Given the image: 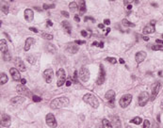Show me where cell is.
Listing matches in <instances>:
<instances>
[{
	"label": "cell",
	"mask_w": 163,
	"mask_h": 128,
	"mask_svg": "<svg viewBox=\"0 0 163 128\" xmlns=\"http://www.w3.org/2000/svg\"><path fill=\"white\" fill-rule=\"evenodd\" d=\"M151 25H153V26H154V25H156V21H154V20H153V21H151Z\"/></svg>",
	"instance_id": "94428289"
},
{
	"label": "cell",
	"mask_w": 163,
	"mask_h": 128,
	"mask_svg": "<svg viewBox=\"0 0 163 128\" xmlns=\"http://www.w3.org/2000/svg\"><path fill=\"white\" fill-rule=\"evenodd\" d=\"M3 59H4L5 61H10V60L11 59V54H10L9 52L4 53V54H3Z\"/></svg>",
	"instance_id": "836d02e7"
},
{
	"label": "cell",
	"mask_w": 163,
	"mask_h": 128,
	"mask_svg": "<svg viewBox=\"0 0 163 128\" xmlns=\"http://www.w3.org/2000/svg\"><path fill=\"white\" fill-rule=\"evenodd\" d=\"M106 60H107V61H108V62H110L111 64L117 63V59H116L115 58H107V59H106Z\"/></svg>",
	"instance_id": "d590c367"
},
{
	"label": "cell",
	"mask_w": 163,
	"mask_h": 128,
	"mask_svg": "<svg viewBox=\"0 0 163 128\" xmlns=\"http://www.w3.org/2000/svg\"><path fill=\"white\" fill-rule=\"evenodd\" d=\"M92 45H93V46H98L99 44H98V43H96V42H95V43H92Z\"/></svg>",
	"instance_id": "91938a15"
},
{
	"label": "cell",
	"mask_w": 163,
	"mask_h": 128,
	"mask_svg": "<svg viewBox=\"0 0 163 128\" xmlns=\"http://www.w3.org/2000/svg\"><path fill=\"white\" fill-rule=\"evenodd\" d=\"M111 124H112L113 128H121V122H120V119H119L118 116H113L112 117Z\"/></svg>",
	"instance_id": "7402d4cb"
},
{
	"label": "cell",
	"mask_w": 163,
	"mask_h": 128,
	"mask_svg": "<svg viewBox=\"0 0 163 128\" xmlns=\"http://www.w3.org/2000/svg\"><path fill=\"white\" fill-rule=\"evenodd\" d=\"M119 62H120V63H122V64H124V60L123 59H119Z\"/></svg>",
	"instance_id": "680465c9"
},
{
	"label": "cell",
	"mask_w": 163,
	"mask_h": 128,
	"mask_svg": "<svg viewBox=\"0 0 163 128\" xmlns=\"http://www.w3.org/2000/svg\"><path fill=\"white\" fill-rule=\"evenodd\" d=\"M131 101H132V95L131 94H124V95H123L121 97V99L119 101V104H120L121 107L125 108L130 105Z\"/></svg>",
	"instance_id": "5b68a950"
},
{
	"label": "cell",
	"mask_w": 163,
	"mask_h": 128,
	"mask_svg": "<svg viewBox=\"0 0 163 128\" xmlns=\"http://www.w3.org/2000/svg\"><path fill=\"white\" fill-rule=\"evenodd\" d=\"M41 35H42V37H43L44 39L47 40V41L53 40V35H52V34H49V33H47V32H42Z\"/></svg>",
	"instance_id": "f546056e"
},
{
	"label": "cell",
	"mask_w": 163,
	"mask_h": 128,
	"mask_svg": "<svg viewBox=\"0 0 163 128\" xmlns=\"http://www.w3.org/2000/svg\"><path fill=\"white\" fill-rule=\"evenodd\" d=\"M29 30L35 32V33H37V32H38V29H37V28H35V27H29Z\"/></svg>",
	"instance_id": "681fc988"
},
{
	"label": "cell",
	"mask_w": 163,
	"mask_h": 128,
	"mask_svg": "<svg viewBox=\"0 0 163 128\" xmlns=\"http://www.w3.org/2000/svg\"><path fill=\"white\" fill-rule=\"evenodd\" d=\"M27 59H28V61L29 62L30 64H34L35 63V58L33 57V56H31V55H28V57H27Z\"/></svg>",
	"instance_id": "e575fe53"
},
{
	"label": "cell",
	"mask_w": 163,
	"mask_h": 128,
	"mask_svg": "<svg viewBox=\"0 0 163 128\" xmlns=\"http://www.w3.org/2000/svg\"><path fill=\"white\" fill-rule=\"evenodd\" d=\"M61 26H62V27H63L64 32H66L68 35H70V34H71L72 27H71V25L69 24V22H67V21H63V22L61 23Z\"/></svg>",
	"instance_id": "d6986e66"
},
{
	"label": "cell",
	"mask_w": 163,
	"mask_h": 128,
	"mask_svg": "<svg viewBox=\"0 0 163 128\" xmlns=\"http://www.w3.org/2000/svg\"><path fill=\"white\" fill-rule=\"evenodd\" d=\"M11 119L8 114H2L1 116V125L4 127H9L11 125Z\"/></svg>",
	"instance_id": "4fadbf2b"
},
{
	"label": "cell",
	"mask_w": 163,
	"mask_h": 128,
	"mask_svg": "<svg viewBox=\"0 0 163 128\" xmlns=\"http://www.w3.org/2000/svg\"><path fill=\"white\" fill-rule=\"evenodd\" d=\"M83 101L87 104H89L90 106L93 108H97L99 107V101L97 99V97L91 93H87L83 96Z\"/></svg>",
	"instance_id": "7a4b0ae2"
},
{
	"label": "cell",
	"mask_w": 163,
	"mask_h": 128,
	"mask_svg": "<svg viewBox=\"0 0 163 128\" xmlns=\"http://www.w3.org/2000/svg\"><path fill=\"white\" fill-rule=\"evenodd\" d=\"M108 32H110V28H109V27L107 28V33H108Z\"/></svg>",
	"instance_id": "be15d7a7"
},
{
	"label": "cell",
	"mask_w": 163,
	"mask_h": 128,
	"mask_svg": "<svg viewBox=\"0 0 163 128\" xmlns=\"http://www.w3.org/2000/svg\"><path fill=\"white\" fill-rule=\"evenodd\" d=\"M0 49H1V52L4 54L6 52H9L8 51V44H7V42L5 40H1L0 41Z\"/></svg>",
	"instance_id": "484cf974"
},
{
	"label": "cell",
	"mask_w": 163,
	"mask_h": 128,
	"mask_svg": "<svg viewBox=\"0 0 163 128\" xmlns=\"http://www.w3.org/2000/svg\"><path fill=\"white\" fill-rule=\"evenodd\" d=\"M44 78L45 79V82L46 83H51L52 82V79H53V76H54V73H53V70L52 69H46L44 74Z\"/></svg>",
	"instance_id": "7c38bea8"
},
{
	"label": "cell",
	"mask_w": 163,
	"mask_h": 128,
	"mask_svg": "<svg viewBox=\"0 0 163 128\" xmlns=\"http://www.w3.org/2000/svg\"><path fill=\"white\" fill-rule=\"evenodd\" d=\"M45 121H46V124L51 128H56L58 123L56 121V118L54 117V115L52 113H48L45 117Z\"/></svg>",
	"instance_id": "52a82bcc"
},
{
	"label": "cell",
	"mask_w": 163,
	"mask_h": 128,
	"mask_svg": "<svg viewBox=\"0 0 163 128\" xmlns=\"http://www.w3.org/2000/svg\"><path fill=\"white\" fill-rule=\"evenodd\" d=\"M104 24H105V25H107V26H109V24H110V21H109L108 19H105Z\"/></svg>",
	"instance_id": "7dc6e473"
},
{
	"label": "cell",
	"mask_w": 163,
	"mask_h": 128,
	"mask_svg": "<svg viewBox=\"0 0 163 128\" xmlns=\"http://www.w3.org/2000/svg\"><path fill=\"white\" fill-rule=\"evenodd\" d=\"M69 9H70V11L72 12H75L77 11V9H78V5L75 2H71L70 5H69Z\"/></svg>",
	"instance_id": "83f0119b"
},
{
	"label": "cell",
	"mask_w": 163,
	"mask_h": 128,
	"mask_svg": "<svg viewBox=\"0 0 163 128\" xmlns=\"http://www.w3.org/2000/svg\"><path fill=\"white\" fill-rule=\"evenodd\" d=\"M24 101H25V98H24V97H22V96H16V97H13V98L11 100V104H13V105H16V104H21V103H23Z\"/></svg>",
	"instance_id": "4316f807"
},
{
	"label": "cell",
	"mask_w": 163,
	"mask_h": 128,
	"mask_svg": "<svg viewBox=\"0 0 163 128\" xmlns=\"http://www.w3.org/2000/svg\"><path fill=\"white\" fill-rule=\"evenodd\" d=\"M46 25H47L48 27H49V26L51 27V26H53V23H52V21H50V20H49V21H47V23H46Z\"/></svg>",
	"instance_id": "f907efd6"
},
{
	"label": "cell",
	"mask_w": 163,
	"mask_h": 128,
	"mask_svg": "<svg viewBox=\"0 0 163 128\" xmlns=\"http://www.w3.org/2000/svg\"><path fill=\"white\" fill-rule=\"evenodd\" d=\"M155 32V26L148 24L145 26V27L143 28V34H150V33H153Z\"/></svg>",
	"instance_id": "cb8c5ba5"
},
{
	"label": "cell",
	"mask_w": 163,
	"mask_h": 128,
	"mask_svg": "<svg viewBox=\"0 0 163 128\" xmlns=\"http://www.w3.org/2000/svg\"><path fill=\"white\" fill-rule=\"evenodd\" d=\"M142 39H143L145 42H148L149 41V37H147V36H143V37H142Z\"/></svg>",
	"instance_id": "11a10c76"
},
{
	"label": "cell",
	"mask_w": 163,
	"mask_h": 128,
	"mask_svg": "<svg viewBox=\"0 0 163 128\" xmlns=\"http://www.w3.org/2000/svg\"><path fill=\"white\" fill-rule=\"evenodd\" d=\"M24 16H25V19L27 22H31L34 18V12L32 10L30 9H27L25 11V13H24Z\"/></svg>",
	"instance_id": "e0dca14e"
},
{
	"label": "cell",
	"mask_w": 163,
	"mask_h": 128,
	"mask_svg": "<svg viewBox=\"0 0 163 128\" xmlns=\"http://www.w3.org/2000/svg\"><path fill=\"white\" fill-rule=\"evenodd\" d=\"M78 46L76 45V43H70L68 44L67 46V51L70 53V54H75L78 52Z\"/></svg>",
	"instance_id": "ac0fdd59"
},
{
	"label": "cell",
	"mask_w": 163,
	"mask_h": 128,
	"mask_svg": "<svg viewBox=\"0 0 163 128\" xmlns=\"http://www.w3.org/2000/svg\"><path fill=\"white\" fill-rule=\"evenodd\" d=\"M35 43V40L33 39V38H31V37H29V38H28L27 40H26V43H25V51H28L29 50L30 46L32 45V44H34Z\"/></svg>",
	"instance_id": "44dd1931"
},
{
	"label": "cell",
	"mask_w": 163,
	"mask_h": 128,
	"mask_svg": "<svg viewBox=\"0 0 163 128\" xmlns=\"http://www.w3.org/2000/svg\"><path fill=\"white\" fill-rule=\"evenodd\" d=\"M162 37H163V35H162Z\"/></svg>",
	"instance_id": "03108f58"
},
{
	"label": "cell",
	"mask_w": 163,
	"mask_h": 128,
	"mask_svg": "<svg viewBox=\"0 0 163 128\" xmlns=\"http://www.w3.org/2000/svg\"><path fill=\"white\" fill-rule=\"evenodd\" d=\"M78 9H79V11H80L81 14H83V13L86 11L87 8H86L85 0H80V1H79V3H78Z\"/></svg>",
	"instance_id": "d4e9b609"
},
{
	"label": "cell",
	"mask_w": 163,
	"mask_h": 128,
	"mask_svg": "<svg viewBox=\"0 0 163 128\" xmlns=\"http://www.w3.org/2000/svg\"><path fill=\"white\" fill-rule=\"evenodd\" d=\"M152 49L154 51H163V46L162 45H154Z\"/></svg>",
	"instance_id": "8d00e7d4"
},
{
	"label": "cell",
	"mask_w": 163,
	"mask_h": 128,
	"mask_svg": "<svg viewBox=\"0 0 163 128\" xmlns=\"http://www.w3.org/2000/svg\"><path fill=\"white\" fill-rule=\"evenodd\" d=\"M157 121L160 122V116H159V115H157Z\"/></svg>",
	"instance_id": "6125c7cd"
},
{
	"label": "cell",
	"mask_w": 163,
	"mask_h": 128,
	"mask_svg": "<svg viewBox=\"0 0 163 128\" xmlns=\"http://www.w3.org/2000/svg\"><path fill=\"white\" fill-rule=\"evenodd\" d=\"M156 42H157L158 44H163V41H162V40H159V39H157Z\"/></svg>",
	"instance_id": "816d5d0a"
},
{
	"label": "cell",
	"mask_w": 163,
	"mask_h": 128,
	"mask_svg": "<svg viewBox=\"0 0 163 128\" xmlns=\"http://www.w3.org/2000/svg\"><path fill=\"white\" fill-rule=\"evenodd\" d=\"M98 46H99V47H101V48H103V47H104V43H100Z\"/></svg>",
	"instance_id": "6f0895ef"
},
{
	"label": "cell",
	"mask_w": 163,
	"mask_h": 128,
	"mask_svg": "<svg viewBox=\"0 0 163 128\" xmlns=\"http://www.w3.org/2000/svg\"><path fill=\"white\" fill-rule=\"evenodd\" d=\"M55 6L54 5H47V4H44V6H43V9L44 10H48V9H52V8H54Z\"/></svg>",
	"instance_id": "ab89813d"
},
{
	"label": "cell",
	"mask_w": 163,
	"mask_h": 128,
	"mask_svg": "<svg viewBox=\"0 0 163 128\" xmlns=\"http://www.w3.org/2000/svg\"><path fill=\"white\" fill-rule=\"evenodd\" d=\"M78 78H79V77L77 76V72L75 71V72H74V77L72 78V80L74 81V83H77V79H78Z\"/></svg>",
	"instance_id": "60d3db41"
},
{
	"label": "cell",
	"mask_w": 163,
	"mask_h": 128,
	"mask_svg": "<svg viewBox=\"0 0 163 128\" xmlns=\"http://www.w3.org/2000/svg\"><path fill=\"white\" fill-rule=\"evenodd\" d=\"M98 27L103 29V28L105 27V24H99V25H98Z\"/></svg>",
	"instance_id": "db71d44e"
},
{
	"label": "cell",
	"mask_w": 163,
	"mask_h": 128,
	"mask_svg": "<svg viewBox=\"0 0 163 128\" xmlns=\"http://www.w3.org/2000/svg\"><path fill=\"white\" fill-rule=\"evenodd\" d=\"M160 88H161V83L160 82H157L153 85V88H152V96H151V101H154L157 96L158 94L159 91H160Z\"/></svg>",
	"instance_id": "9c48e42d"
},
{
	"label": "cell",
	"mask_w": 163,
	"mask_h": 128,
	"mask_svg": "<svg viewBox=\"0 0 163 128\" xmlns=\"http://www.w3.org/2000/svg\"><path fill=\"white\" fill-rule=\"evenodd\" d=\"M1 11H2V12L3 13H5V14H8L9 13V11H10V6H9V4L6 2V1H1Z\"/></svg>",
	"instance_id": "ffe728a7"
},
{
	"label": "cell",
	"mask_w": 163,
	"mask_h": 128,
	"mask_svg": "<svg viewBox=\"0 0 163 128\" xmlns=\"http://www.w3.org/2000/svg\"><path fill=\"white\" fill-rule=\"evenodd\" d=\"M106 99L108 101V105L113 107H114V102H115V91L110 90L106 93Z\"/></svg>",
	"instance_id": "30bf717a"
},
{
	"label": "cell",
	"mask_w": 163,
	"mask_h": 128,
	"mask_svg": "<svg viewBox=\"0 0 163 128\" xmlns=\"http://www.w3.org/2000/svg\"><path fill=\"white\" fill-rule=\"evenodd\" d=\"M122 24L124 25V27H135V24L129 22L127 19H124V20L122 21Z\"/></svg>",
	"instance_id": "f1b7e54d"
},
{
	"label": "cell",
	"mask_w": 163,
	"mask_h": 128,
	"mask_svg": "<svg viewBox=\"0 0 163 128\" xmlns=\"http://www.w3.org/2000/svg\"><path fill=\"white\" fill-rule=\"evenodd\" d=\"M10 74L12 77V79L14 81H19L21 80V75H20V73H19V70L16 69V68H11L10 69Z\"/></svg>",
	"instance_id": "5bb4252c"
},
{
	"label": "cell",
	"mask_w": 163,
	"mask_h": 128,
	"mask_svg": "<svg viewBox=\"0 0 163 128\" xmlns=\"http://www.w3.org/2000/svg\"><path fill=\"white\" fill-rule=\"evenodd\" d=\"M141 122H142V119H141V117H135L134 119H132V120L130 121V123H134V124H141Z\"/></svg>",
	"instance_id": "1f68e13d"
},
{
	"label": "cell",
	"mask_w": 163,
	"mask_h": 128,
	"mask_svg": "<svg viewBox=\"0 0 163 128\" xmlns=\"http://www.w3.org/2000/svg\"><path fill=\"white\" fill-rule=\"evenodd\" d=\"M78 77L82 82H88L90 79L89 69L86 67H82L78 72Z\"/></svg>",
	"instance_id": "277c9868"
},
{
	"label": "cell",
	"mask_w": 163,
	"mask_h": 128,
	"mask_svg": "<svg viewBox=\"0 0 163 128\" xmlns=\"http://www.w3.org/2000/svg\"><path fill=\"white\" fill-rule=\"evenodd\" d=\"M57 86L58 87H61L62 85H64V83H66V74H65V71L64 69L60 68L59 69V71L57 72Z\"/></svg>",
	"instance_id": "3957f363"
},
{
	"label": "cell",
	"mask_w": 163,
	"mask_h": 128,
	"mask_svg": "<svg viewBox=\"0 0 163 128\" xmlns=\"http://www.w3.org/2000/svg\"><path fill=\"white\" fill-rule=\"evenodd\" d=\"M74 21H75V22H77V23H78V22H80V18H79V16L78 15L74 16Z\"/></svg>",
	"instance_id": "c3c4849f"
},
{
	"label": "cell",
	"mask_w": 163,
	"mask_h": 128,
	"mask_svg": "<svg viewBox=\"0 0 163 128\" xmlns=\"http://www.w3.org/2000/svg\"><path fill=\"white\" fill-rule=\"evenodd\" d=\"M61 14L63 16H65L66 18H69V13H68L67 11H61Z\"/></svg>",
	"instance_id": "ee69618b"
},
{
	"label": "cell",
	"mask_w": 163,
	"mask_h": 128,
	"mask_svg": "<svg viewBox=\"0 0 163 128\" xmlns=\"http://www.w3.org/2000/svg\"><path fill=\"white\" fill-rule=\"evenodd\" d=\"M138 101H139L140 107H144L149 101V93L147 91L141 92L139 96V98H138Z\"/></svg>",
	"instance_id": "ba28073f"
},
{
	"label": "cell",
	"mask_w": 163,
	"mask_h": 128,
	"mask_svg": "<svg viewBox=\"0 0 163 128\" xmlns=\"http://www.w3.org/2000/svg\"><path fill=\"white\" fill-rule=\"evenodd\" d=\"M143 128H150V122L148 120L143 121Z\"/></svg>",
	"instance_id": "f35d334b"
},
{
	"label": "cell",
	"mask_w": 163,
	"mask_h": 128,
	"mask_svg": "<svg viewBox=\"0 0 163 128\" xmlns=\"http://www.w3.org/2000/svg\"><path fill=\"white\" fill-rule=\"evenodd\" d=\"M32 100H33L35 103H39V102H41V101H42V98H41V97H39V96H37V95H33Z\"/></svg>",
	"instance_id": "74e56055"
},
{
	"label": "cell",
	"mask_w": 163,
	"mask_h": 128,
	"mask_svg": "<svg viewBox=\"0 0 163 128\" xmlns=\"http://www.w3.org/2000/svg\"><path fill=\"white\" fill-rule=\"evenodd\" d=\"M14 63L16 65V67L18 68L19 71H22V72H25L26 71V66L23 62V60L20 59V58H16L14 60Z\"/></svg>",
	"instance_id": "2e32d148"
},
{
	"label": "cell",
	"mask_w": 163,
	"mask_h": 128,
	"mask_svg": "<svg viewBox=\"0 0 163 128\" xmlns=\"http://www.w3.org/2000/svg\"><path fill=\"white\" fill-rule=\"evenodd\" d=\"M26 83H27V80L25 79V78H22V79H21V84H22V85H25Z\"/></svg>",
	"instance_id": "f5cc1de1"
},
{
	"label": "cell",
	"mask_w": 163,
	"mask_h": 128,
	"mask_svg": "<svg viewBox=\"0 0 163 128\" xmlns=\"http://www.w3.org/2000/svg\"><path fill=\"white\" fill-rule=\"evenodd\" d=\"M74 43H76V44H84L85 42H84V41H75Z\"/></svg>",
	"instance_id": "f6af8a7d"
},
{
	"label": "cell",
	"mask_w": 163,
	"mask_h": 128,
	"mask_svg": "<svg viewBox=\"0 0 163 128\" xmlns=\"http://www.w3.org/2000/svg\"><path fill=\"white\" fill-rule=\"evenodd\" d=\"M103 128H113V126H112L111 123L108 120L104 119L103 120Z\"/></svg>",
	"instance_id": "4dcf8cb0"
},
{
	"label": "cell",
	"mask_w": 163,
	"mask_h": 128,
	"mask_svg": "<svg viewBox=\"0 0 163 128\" xmlns=\"http://www.w3.org/2000/svg\"><path fill=\"white\" fill-rule=\"evenodd\" d=\"M146 57H147V54H146L144 51H140V52H138V53L136 54L135 59H136V61H137L138 63H141V62L145 59Z\"/></svg>",
	"instance_id": "9a60e30c"
},
{
	"label": "cell",
	"mask_w": 163,
	"mask_h": 128,
	"mask_svg": "<svg viewBox=\"0 0 163 128\" xmlns=\"http://www.w3.org/2000/svg\"><path fill=\"white\" fill-rule=\"evenodd\" d=\"M69 105V99L67 97H59L54 99L51 104H50V107L52 109H59L62 107H65Z\"/></svg>",
	"instance_id": "6da1fadb"
},
{
	"label": "cell",
	"mask_w": 163,
	"mask_h": 128,
	"mask_svg": "<svg viewBox=\"0 0 163 128\" xmlns=\"http://www.w3.org/2000/svg\"><path fill=\"white\" fill-rule=\"evenodd\" d=\"M72 82H73V80H72V77H69V78H68V80L66 81L65 85H66L67 87H70V86H71V84H72Z\"/></svg>",
	"instance_id": "b9f144b4"
},
{
	"label": "cell",
	"mask_w": 163,
	"mask_h": 128,
	"mask_svg": "<svg viewBox=\"0 0 163 128\" xmlns=\"http://www.w3.org/2000/svg\"><path fill=\"white\" fill-rule=\"evenodd\" d=\"M106 80V72H105L104 66L103 65H100V72H99V75H98V77L96 79V84L97 85H102Z\"/></svg>",
	"instance_id": "8fae6325"
},
{
	"label": "cell",
	"mask_w": 163,
	"mask_h": 128,
	"mask_svg": "<svg viewBox=\"0 0 163 128\" xmlns=\"http://www.w3.org/2000/svg\"><path fill=\"white\" fill-rule=\"evenodd\" d=\"M126 9H127L128 11H129V10H131V9H132V5H131V4L127 5V6H126Z\"/></svg>",
	"instance_id": "9f6ffc18"
},
{
	"label": "cell",
	"mask_w": 163,
	"mask_h": 128,
	"mask_svg": "<svg viewBox=\"0 0 163 128\" xmlns=\"http://www.w3.org/2000/svg\"><path fill=\"white\" fill-rule=\"evenodd\" d=\"M16 91H17V92L19 93V94H22V95L24 96H27L28 98H31L32 99V92L30 91L28 89H27L26 87H24V85H18L17 87H16Z\"/></svg>",
	"instance_id": "8992f818"
},
{
	"label": "cell",
	"mask_w": 163,
	"mask_h": 128,
	"mask_svg": "<svg viewBox=\"0 0 163 128\" xmlns=\"http://www.w3.org/2000/svg\"><path fill=\"white\" fill-rule=\"evenodd\" d=\"M81 35H82L83 37H87V36H88V33H87V31H85V30H82V31H81Z\"/></svg>",
	"instance_id": "bcb514c9"
},
{
	"label": "cell",
	"mask_w": 163,
	"mask_h": 128,
	"mask_svg": "<svg viewBox=\"0 0 163 128\" xmlns=\"http://www.w3.org/2000/svg\"><path fill=\"white\" fill-rule=\"evenodd\" d=\"M133 1L134 0H124V5H129V4H131Z\"/></svg>",
	"instance_id": "7bdbcfd3"
},
{
	"label": "cell",
	"mask_w": 163,
	"mask_h": 128,
	"mask_svg": "<svg viewBox=\"0 0 163 128\" xmlns=\"http://www.w3.org/2000/svg\"><path fill=\"white\" fill-rule=\"evenodd\" d=\"M126 128H132V127H131L130 125H128V126H126Z\"/></svg>",
	"instance_id": "e7e4bbea"
},
{
	"label": "cell",
	"mask_w": 163,
	"mask_h": 128,
	"mask_svg": "<svg viewBox=\"0 0 163 128\" xmlns=\"http://www.w3.org/2000/svg\"><path fill=\"white\" fill-rule=\"evenodd\" d=\"M0 77H1V85H4L8 82V76L5 73H1L0 75Z\"/></svg>",
	"instance_id": "d6a6232c"
},
{
	"label": "cell",
	"mask_w": 163,
	"mask_h": 128,
	"mask_svg": "<svg viewBox=\"0 0 163 128\" xmlns=\"http://www.w3.org/2000/svg\"><path fill=\"white\" fill-rule=\"evenodd\" d=\"M45 49H46L47 52H49L51 54H55L57 52V47L55 45H53L52 43H47L45 44Z\"/></svg>",
	"instance_id": "603a6c76"
}]
</instances>
